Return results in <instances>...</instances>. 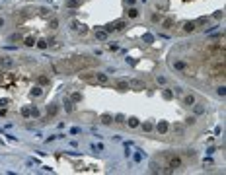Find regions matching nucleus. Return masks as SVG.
Masks as SVG:
<instances>
[{"label":"nucleus","mask_w":226,"mask_h":175,"mask_svg":"<svg viewBox=\"0 0 226 175\" xmlns=\"http://www.w3.org/2000/svg\"><path fill=\"white\" fill-rule=\"evenodd\" d=\"M170 68L201 91L224 95V39H191L172 49L168 57Z\"/></svg>","instance_id":"f257e3e1"}]
</instances>
